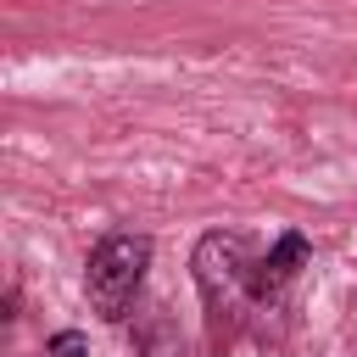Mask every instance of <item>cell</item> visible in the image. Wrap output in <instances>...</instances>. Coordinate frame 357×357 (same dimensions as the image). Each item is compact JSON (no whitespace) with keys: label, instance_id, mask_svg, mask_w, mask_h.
Wrapping results in <instances>:
<instances>
[{"label":"cell","instance_id":"cell-2","mask_svg":"<svg viewBox=\"0 0 357 357\" xmlns=\"http://www.w3.org/2000/svg\"><path fill=\"white\" fill-rule=\"evenodd\" d=\"M145 268H151V240L145 234H106L89 262H84V290H89V307L100 318H128L139 284H145Z\"/></svg>","mask_w":357,"mask_h":357},{"label":"cell","instance_id":"cell-1","mask_svg":"<svg viewBox=\"0 0 357 357\" xmlns=\"http://www.w3.org/2000/svg\"><path fill=\"white\" fill-rule=\"evenodd\" d=\"M190 268H195L201 301H206V312H212L218 329H234L245 318V307L262 301V290H257V257H251V245L240 234H206L195 245Z\"/></svg>","mask_w":357,"mask_h":357},{"label":"cell","instance_id":"cell-3","mask_svg":"<svg viewBox=\"0 0 357 357\" xmlns=\"http://www.w3.org/2000/svg\"><path fill=\"white\" fill-rule=\"evenodd\" d=\"M307 262V240L301 234H279V245L257 262V290L262 296H273V290H284L290 279H296V268Z\"/></svg>","mask_w":357,"mask_h":357},{"label":"cell","instance_id":"cell-4","mask_svg":"<svg viewBox=\"0 0 357 357\" xmlns=\"http://www.w3.org/2000/svg\"><path fill=\"white\" fill-rule=\"evenodd\" d=\"M45 357H84V335H78V329H61V335H50Z\"/></svg>","mask_w":357,"mask_h":357}]
</instances>
